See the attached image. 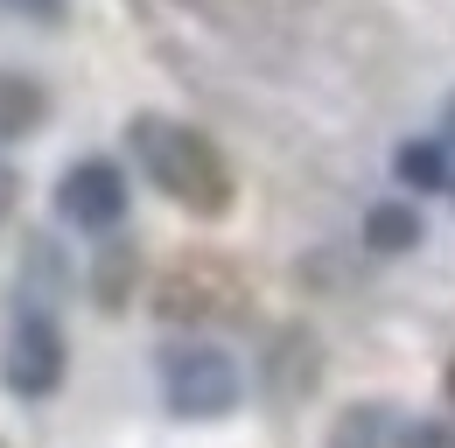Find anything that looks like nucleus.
<instances>
[{"label": "nucleus", "instance_id": "f257e3e1", "mask_svg": "<svg viewBox=\"0 0 455 448\" xmlns=\"http://www.w3.org/2000/svg\"><path fill=\"white\" fill-rule=\"evenodd\" d=\"M126 148H133L140 175H148L169 204L196 211V218H225V211H231V196H238L231 162L218 155V140H211V133H196L189 119H169V112H133V119H126Z\"/></svg>", "mask_w": 455, "mask_h": 448}, {"label": "nucleus", "instance_id": "f03ea898", "mask_svg": "<svg viewBox=\"0 0 455 448\" xmlns=\"http://www.w3.org/2000/svg\"><path fill=\"white\" fill-rule=\"evenodd\" d=\"M238 392H245V379H238L231 350H218V343H169L162 350V399L182 420H225Z\"/></svg>", "mask_w": 455, "mask_h": 448}, {"label": "nucleus", "instance_id": "7ed1b4c3", "mask_svg": "<svg viewBox=\"0 0 455 448\" xmlns=\"http://www.w3.org/2000/svg\"><path fill=\"white\" fill-rule=\"evenodd\" d=\"M126 168L106 162V155H84V162L63 168L57 182V218L77 224V231H113L119 218H126Z\"/></svg>", "mask_w": 455, "mask_h": 448}, {"label": "nucleus", "instance_id": "20e7f679", "mask_svg": "<svg viewBox=\"0 0 455 448\" xmlns=\"http://www.w3.org/2000/svg\"><path fill=\"white\" fill-rule=\"evenodd\" d=\"M63 330L50 308H21L14 316V330H7V386L21 392V399H50L63 386Z\"/></svg>", "mask_w": 455, "mask_h": 448}, {"label": "nucleus", "instance_id": "39448f33", "mask_svg": "<svg viewBox=\"0 0 455 448\" xmlns=\"http://www.w3.org/2000/svg\"><path fill=\"white\" fill-rule=\"evenodd\" d=\"M43 112H50V99H43V84H36V77L0 70V140L36 133V126H43Z\"/></svg>", "mask_w": 455, "mask_h": 448}, {"label": "nucleus", "instance_id": "423d86ee", "mask_svg": "<svg viewBox=\"0 0 455 448\" xmlns=\"http://www.w3.org/2000/svg\"><path fill=\"white\" fill-rule=\"evenodd\" d=\"M364 245H371V252L420 245V211H413V204H371V211H364Z\"/></svg>", "mask_w": 455, "mask_h": 448}, {"label": "nucleus", "instance_id": "0eeeda50", "mask_svg": "<svg viewBox=\"0 0 455 448\" xmlns=\"http://www.w3.org/2000/svg\"><path fill=\"white\" fill-rule=\"evenodd\" d=\"M393 168L406 189H449V148L442 140H406L393 155Z\"/></svg>", "mask_w": 455, "mask_h": 448}, {"label": "nucleus", "instance_id": "6e6552de", "mask_svg": "<svg viewBox=\"0 0 455 448\" xmlns=\"http://www.w3.org/2000/svg\"><path fill=\"white\" fill-rule=\"evenodd\" d=\"M7 14H28V21H43V28H57L63 14H70V0H0Z\"/></svg>", "mask_w": 455, "mask_h": 448}, {"label": "nucleus", "instance_id": "1a4fd4ad", "mask_svg": "<svg viewBox=\"0 0 455 448\" xmlns=\"http://www.w3.org/2000/svg\"><path fill=\"white\" fill-rule=\"evenodd\" d=\"M406 448H455V428H442V420H420V428L406 435Z\"/></svg>", "mask_w": 455, "mask_h": 448}, {"label": "nucleus", "instance_id": "9d476101", "mask_svg": "<svg viewBox=\"0 0 455 448\" xmlns=\"http://www.w3.org/2000/svg\"><path fill=\"white\" fill-rule=\"evenodd\" d=\"M7 211H14V168L0 162V224H7Z\"/></svg>", "mask_w": 455, "mask_h": 448}, {"label": "nucleus", "instance_id": "9b49d317", "mask_svg": "<svg viewBox=\"0 0 455 448\" xmlns=\"http://www.w3.org/2000/svg\"><path fill=\"white\" fill-rule=\"evenodd\" d=\"M449 406H455V357H449Z\"/></svg>", "mask_w": 455, "mask_h": 448}, {"label": "nucleus", "instance_id": "f8f14e48", "mask_svg": "<svg viewBox=\"0 0 455 448\" xmlns=\"http://www.w3.org/2000/svg\"><path fill=\"white\" fill-rule=\"evenodd\" d=\"M449 140H455V99H449Z\"/></svg>", "mask_w": 455, "mask_h": 448}]
</instances>
